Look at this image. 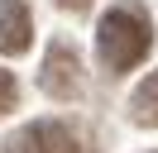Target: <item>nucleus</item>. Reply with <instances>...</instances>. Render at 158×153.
<instances>
[{
	"label": "nucleus",
	"instance_id": "f03ea898",
	"mask_svg": "<svg viewBox=\"0 0 158 153\" xmlns=\"http://www.w3.org/2000/svg\"><path fill=\"white\" fill-rule=\"evenodd\" d=\"M5 153H81V139L58 120H34L5 139Z\"/></svg>",
	"mask_w": 158,
	"mask_h": 153
},
{
	"label": "nucleus",
	"instance_id": "39448f33",
	"mask_svg": "<svg viewBox=\"0 0 158 153\" xmlns=\"http://www.w3.org/2000/svg\"><path fill=\"white\" fill-rule=\"evenodd\" d=\"M129 110H134L139 124L158 129V72H148L144 81H139V91H134V101H129Z\"/></svg>",
	"mask_w": 158,
	"mask_h": 153
},
{
	"label": "nucleus",
	"instance_id": "423d86ee",
	"mask_svg": "<svg viewBox=\"0 0 158 153\" xmlns=\"http://www.w3.org/2000/svg\"><path fill=\"white\" fill-rule=\"evenodd\" d=\"M15 101H19V86H15V72H5L0 67V115L15 110Z\"/></svg>",
	"mask_w": 158,
	"mask_h": 153
},
{
	"label": "nucleus",
	"instance_id": "f257e3e1",
	"mask_svg": "<svg viewBox=\"0 0 158 153\" xmlns=\"http://www.w3.org/2000/svg\"><path fill=\"white\" fill-rule=\"evenodd\" d=\"M96 48H101V62L110 72H129L148 57L153 48V24L139 5H115L101 14V29H96Z\"/></svg>",
	"mask_w": 158,
	"mask_h": 153
},
{
	"label": "nucleus",
	"instance_id": "0eeeda50",
	"mask_svg": "<svg viewBox=\"0 0 158 153\" xmlns=\"http://www.w3.org/2000/svg\"><path fill=\"white\" fill-rule=\"evenodd\" d=\"M62 10H86V0H58Z\"/></svg>",
	"mask_w": 158,
	"mask_h": 153
},
{
	"label": "nucleus",
	"instance_id": "7ed1b4c3",
	"mask_svg": "<svg viewBox=\"0 0 158 153\" xmlns=\"http://www.w3.org/2000/svg\"><path fill=\"white\" fill-rule=\"evenodd\" d=\"M43 91L53 96V101H72V96L81 91V57L72 43H53L48 57H43Z\"/></svg>",
	"mask_w": 158,
	"mask_h": 153
},
{
	"label": "nucleus",
	"instance_id": "20e7f679",
	"mask_svg": "<svg viewBox=\"0 0 158 153\" xmlns=\"http://www.w3.org/2000/svg\"><path fill=\"white\" fill-rule=\"evenodd\" d=\"M34 38V19L24 0H0V53H24Z\"/></svg>",
	"mask_w": 158,
	"mask_h": 153
}]
</instances>
